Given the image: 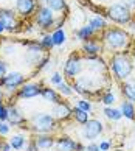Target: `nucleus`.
<instances>
[{
    "label": "nucleus",
    "instance_id": "72a5a7b5",
    "mask_svg": "<svg viewBox=\"0 0 135 151\" xmlns=\"http://www.w3.org/2000/svg\"><path fill=\"white\" fill-rule=\"evenodd\" d=\"M98 147H99V151H110L112 142H110V140H101V142L98 143Z\"/></svg>",
    "mask_w": 135,
    "mask_h": 151
},
{
    "label": "nucleus",
    "instance_id": "58836bf2",
    "mask_svg": "<svg viewBox=\"0 0 135 151\" xmlns=\"http://www.w3.org/2000/svg\"><path fill=\"white\" fill-rule=\"evenodd\" d=\"M123 5H124V6H127L129 9H135V0H123Z\"/></svg>",
    "mask_w": 135,
    "mask_h": 151
},
{
    "label": "nucleus",
    "instance_id": "7c9ffc66",
    "mask_svg": "<svg viewBox=\"0 0 135 151\" xmlns=\"http://www.w3.org/2000/svg\"><path fill=\"white\" fill-rule=\"evenodd\" d=\"M39 44H41V47H42L44 50H51V48L54 47L51 35H45V36L41 39V41H39Z\"/></svg>",
    "mask_w": 135,
    "mask_h": 151
},
{
    "label": "nucleus",
    "instance_id": "c9c22d12",
    "mask_svg": "<svg viewBox=\"0 0 135 151\" xmlns=\"http://www.w3.org/2000/svg\"><path fill=\"white\" fill-rule=\"evenodd\" d=\"M8 73V64L5 63L3 59H0V80Z\"/></svg>",
    "mask_w": 135,
    "mask_h": 151
},
{
    "label": "nucleus",
    "instance_id": "e433bc0d",
    "mask_svg": "<svg viewBox=\"0 0 135 151\" xmlns=\"http://www.w3.org/2000/svg\"><path fill=\"white\" fill-rule=\"evenodd\" d=\"M25 151H39L37 150V147H36V143H34V140H28V143H26V147H25Z\"/></svg>",
    "mask_w": 135,
    "mask_h": 151
},
{
    "label": "nucleus",
    "instance_id": "4468645a",
    "mask_svg": "<svg viewBox=\"0 0 135 151\" xmlns=\"http://www.w3.org/2000/svg\"><path fill=\"white\" fill-rule=\"evenodd\" d=\"M36 147L39 151H48L54 147V142H56V137L53 134H36L33 137Z\"/></svg>",
    "mask_w": 135,
    "mask_h": 151
},
{
    "label": "nucleus",
    "instance_id": "ea45409f",
    "mask_svg": "<svg viewBox=\"0 0 135 151\" xmlns=\"http://www.w3.org/2000/svg\"><path fill=\"white\" fill-rule=\"evenodd\" d=\"M14 50H16V47L13 45V44H9L8 47H5V55H11V53H14Z\"/></svg>",
    "mask_w": 135,
    "mask_h": 151
},
{
    "label": "nucleus",
    "instance_id": "4c0bfd02",
    "mask_svg": "<svg viewBox=\"0 0 135 151\" xmlns=\"http://www.w3.org/2000/svg\"><path fill=\"white\" fill-rule=\"evenodd\" d=\"M86 151H99V147H98V143H95V142H90L87 147H86Z\"/></svg>",
    "mask_w": 135,
    "mask_h": 151
},
{
    "label": "nucleus",
    "instance_id": "412c9836",
    "mask_svg": "<svg viewBox=\"0 0 135 151\" xmlns=\"http://www.w3.org/2000/svg\"><path fill=\"white\" fill-rule=\"evenodd\" d=\"M44 5L48 6L53 13H65L69 8L65 0H44Z\"/></svg>",
    "mask_w": 135,
    "mask_h": 151
},
{
    "label": "nucleus",
    "instance_id": "f8f14e48",
    "mask_svg": "<svg viewBox=\"0 0 135 151\" xmlns=\"http://www.w3.org/2000/svg\"><path fill=\"white\" fill-rule=\"evenodd\" d=\"M71 112H73V109L70 108V104L69 103H65V101H59V103H56L53 106V109H51V115H53V119L56 122H67V120H70L71 119Z\"/></svg>",
    "mask_w": 135,
    "mask_h": 151
},
{
    "label": "nucleus",
    "instance_id": "f03ea898",
    "mask_svg": "<svg viewBox=\"0 0 135 151\" xmlns=\"http://www.w3.org/2000/svg\"><path fill=\"white\" fill-rule=\"evenodd\" d=\"M112 65V72H114V76L116 78L118 81H126L129 80L132 70H134V64L132 61L129 59L124 53H116L112 56L110 61Z\"/></svg>",
    "mask_w": 135,
    "mask_h": 151
},
{
    "label": "nucleus",
    "instance_id": "9d476101",
    "mask_svg": "<svg viewBox=\"0 0 135 151\" xmlns=\"http://www.w3.org/2000/svg\"><path fill=\"white\" fill-rule=\"evenodd\" d=\"M41 91H42L41 83H25V84H22L17 89L16 98L30 100V98H34V97H37V95H41Z\"/></svg>",
    "mask_w": 135,
    "mask_h": 151
},
{
    "label": "nucleus",
    "instance_id": "c85d7f7f",
    "mask_svg": "<svg viewBox=\"0 0 135 151\" xmlns=\"http://www.w3.org/2000/svg\"><path fill=\"white\" fill-rule=\"evenodd\" d=\"M116 101L115 95L112 93V91H106L103 95H101V103L106 104V108H109V106H114V103Z\"/></svg>",
    "mask_w": 135,
    "mask_h": 151
},
{
    "label": "nucleus",
    "instance_id": "39448f33",
    "mask_svg": "<svg viewBox=\"0 0 135 151\" xmlns=\"http://www.w3.org/2000/svg\"><path fill=\"white\" fill-rule=\"evenodd\" d=\"M54 13L45 5H39L34 11V22L42 30H50L54 25Z\"/></svg>",
    "mask_w": 135,
    "mask_h": 151
},
{
    "label": "nucleus",
    "instance_id": "7ed1b4c3",
    "mask_svg": "<svg viewBox=\"0 0 135 151\" xmlns=\"http://www.w3.org/2000/svg\"><path fill=\"white\" fill-rule=\"evenodd\" d=\"M104 42L107 44V47L110 50H121V48H127L131 37H129L127 31L120 30V28H107L104 31Z\"/></svg>",
    "mask_w": 135,
    "mask_h": 151
},
{
    "label": "nucleus",
    "instance_id": "dca6fc26",
    "mask_svg": "<svg viewBox=\"0 0 135 151\" xmlns=\"http://www.w3.org/2000/svg\"><path fill=\"white\" fill-rule=\"evenodd\" d=\"M76 147H78V142L73 140L69 136H61L54 142L56 151H76Z\"/></svg>",
    "mask_w": 135,
    "mask_h": 151
},
{
    "label": "nucleus",
    "instance_id": "473e14b6",
    "mask_svg": "<svg viewBox=\"0 0 135 151\" xmlns=\"http://www.w3.org/2000/svg\"><path fill=\"white\" fill-rule=\"evenodd\" d=\"M9 131H11L9 123H6V122H0V136H8Z\"/></svg>",
    "mask_w": 135,
    "mask_h": 151
},
{
    "label": "nucleus",
    "instance_id": "f704fd0d",
    "mask_svg": "<svg viewBox=\"0 0 135 151\" xmlns=\"http://www.w3.org/2000/svg\"><path fill=\"white\" fill-rule=\"evenodd\" d=\"M61 81H64V78H62V75H61V73H58V72H56V73H53L51 78H50V83H51L53 86L59 84Z\"/></svg>",
    "mask_w": 135,
    "mask_h": 151
},
{
    "label": "nucleus",
    "instance_id": "c03bdc74",
    "mask_svg": "<svg viewBox=\"0 0 135 151\" xmlns=\"http://www.w3.org/2000/svg\"><path fill=\"white\" fill-rule=\"evenodd\" d=\"M115 151H123V150H115Z\"/></svg>",
    "mask_w": 135,
    "mask_h": 151
},
{
    "label": "nucleus",
    "instance_id": "20e7f679",
    "mask_svg": "<svg viewBox=\"0 0 135 151\" xmlns=\"http://www.w3.org/2000/svg\"><path fill=\"white\" fill-rule=\"evenodd\" d=\"M107 16L110 20L116 22V24H123L126 25L132 20V13L127 6H124L123 3H114L112 6L107 9Z\"/></svg>",
    "mask_w": 135,
    "mask_h": 151
},
{
    "label": "nucleus",
    "instance_id": "cd10ccee",
    "mask_svg": "<svg viewBox=\"0 0 135 151\" xmlns=\"http://www.w3.org/2000/svg\"><path fill=\"white\" fill-rule=\"evenodd\" d=\"M89 25L92 27V28L95 31H99V30H104L106 27H107V24H106V20L101 17V16H95V17H92L89 20Z\"/></svg>",
    "mask_w": 135,
    "mask_h": 151
},
{
    "label": "nucleus",
    "instance_id": "c756f323",
    "mask_svg": "<svg viewBox=\"0 0 135 151\" xmlns=\"http://www.w3.org/2000/svg\"><path fill=\"white\" fill-rule=\"evenodd\" d=\"M75 106H76V108H79L81 111H86L87 114L92 112V101H89V100H86V98H78Z\"/></svg>",
    "mask_w": 135,
    "mask_h": 151
},
{
    "label": "nucleus",
    "instance_id": "4be33fe9",
    "mask_svg": "<svg viewBox=\"0 0 135 151\" xmlns=\"http://www.w3.org/2000/svg\"><path fill=\"white\" fill-rule=\"evenodd\" d=\"M121 115L127 120H135V106L132 101H123L121 103Z\"/></svg>",
    "mask_w": 135,
    "mask_h": 151
},
{
    "label": "nucleus",
    "instance_id": "b1692460",
    "mask_svg": "<svg viewBox=\"0 0 135 151\" xmlns=\"http://www.w3.org/2000/svg\"><path fill=\"white\" fill-rule=\"evenodd\" d=\"M93 35H95V30H93L89 24H87V25H84V27H81V28L76 31L78 39H81L82 42H84V41H89V39H92Z\"/></svg>",
    "mask_w": 135,
    "mask_h": 151
},
{
    "label": "nucleus",
    "instance_id": "bb28decb",
    "mask_svg": "<svg viewBox=\"0 0 135 151\" xmlns=\"http://www.w3.org/2000/svg\"><path fill=\"white\" fill-rule=\"evenodd\" d=\"M54 89L58 91L59 95H64V97H71V95H73V87L67 81H61L59 84L54 86Z\"/></svg>",
    "mask_w": 135,
    "mask_h": 151
},
{
    "label": "nucleus",
    "instance_id": "ddd939ff",
    "mask_svg": "<svg viewBox=\"0 0 135 151\" xmlns=\"http://www.w3.org/2000/svg\"><path fill=\"white\" fill-rule=\"evenodd\" d=\"M6 122L9 123V126H20L22 129H28V128L25 126L26 119L22 115V112L19 111L17 106H14V104L8 106V120Z\"/></svg>",
    "mask_w": 135,
    "mask_h": 151
},
{
    "label": "nucleus",
    "instance_id": "aec40b11",
    "mask_svg": "<svg viewBox=\"0 0 135 151\" xmlns=\"http://www.w3.org/2000/svg\"><path fill=\"white\" fill-rule=\"evenodd\" d=\"M123 95L129 100V101H135V78L132 80H126L121 86Z\"/></svg>",
    "mask_w": 135,
    "mask_h": 151
},
{
    "label": "nucleus",
    "instance_id": "1a4fd4ad",
    "mask_svg": "<svg viewBox=\"0 0 135 151\" xmlns=\"http://www.w3.org/2000/svg\"><path fill=\"white\" fill-rule=\"evenodd\" d=\"M81 70H82V59L76 55H71L64 65V76L69 78V80H75L81 73Z\"/></svg>",
    "mask_w": 135,
    "mask_h": 151
},
{
    "label": "nucleus",
    "instance_id": "6ab92c4d",
    "mask_svg": "<svg viewBox=\"0 0 135 151\" xmlns=\"http://www.w3.org/2000/svg\"><path fill=\"white\" fill-rule=\"evenodd\" d=\"M41 95H42V98L45 100V101H48V103H59L61 101V95L58 93V91L53 87H48V86H42V91H41Z\"/></svg>",
    "mask_w": 135,
    "mask_h": 151
},
{
    "label": "nucleus",
    "instance_id": "423d86ee",
    "mask_svg": "<svg viewBox=\"0 0 135 151\" xmlns=\"http://www.w3.org/2000/svg\"><path fill=\"white\" fill-rule=\"evenodd\" d=\"M25 75L20 72H8L6 75L2 78V87L8 93H14L17 92V89L25 84Z\"/></svg>",
    "mask_w": 135,
    "mask_h": 151
},
{
    "label": "nucleus",
    "instance_id": "6e6552de",
    "mask_svg": "<svg viewBox=\"0 0 135 151\" xmlns=\"http://www.w3.org/2000/svg\"><path fill=\"white\" fill-rule=\"evenodd\" d=\"M44 48L37 42H26V52H25V63L28 65H39V63L44 59Z\"/></svg>",
    "mask_w": 135,
    "mask_h": 151
},
{
    "label": "nucleus",
    "instance_id": "f257e3e1",
    "mask_svg": "<svg viewBox=\"0 0 135 151\" xmlns=\"http://www.w3.org/2000/svg\"><path fill=\"white\" fill-rule=\"evenodd\" d=\"M30 123V131L34 134H51L58 129V122L53 119L51 114L47 112H39L33 115Z\"/></svg>",
    "mask_w": 135,
    "mask_h": 151
},
{
    "label": "nucleus",
    "instance_id": "2f4dec72",
    "mask_svg": "<svg viewBox=\"0 0 135 151\" xmlns=\"http://www.w3.org/2000/svg\"><path fill=\"white\" fill-rule=\"evenodd\" d=\"M8 120V106L5 103H0V122Z\"/></svg>",
    "mask_w": 135,
    "mask_h": 151
},
{
    "label": "nucleus",
    "instance_id": "a878e982",
    "mask_svg": "<svg viewBox=\"0 0 135 151\" xmlns=\"http://www.w3.org/2000/svg\"><path fill=\"white\" fill-rule=\"evenodd\" d=\"M51 37H53V44H54V45L61 47V45H64V44H65L67 35H65V31L62 28H58V30H54L51 33Z\"/></svg>",
    "mask_w": 135,
    "mask_h": 151
},
{
    "label": "nucleus",
    "instance_id": "5701e85b",
    "mask_svg": "<svg viewBox=\"0 0 135 151\" xmlns=\"http://www.w3.org/2000/svg\"><path fill=\"white\" fill-rule=\"evenodd\" d=\"M71 119H75L76 123H79V125H84V123H87V120L90 119V114H87L86 111H81L79 108H73V112H71Z\"/></svg>",
    "mask_w": 135,
    "mask_h": 151
},
{
    "label": "nucleus",
    "instance_id": "2eb2a0df",
    "mask_svg": "<svg viewBox=\"0 0 135 151\" xmlns=\"http://www.w3.org/2000/svg\"><path fill=\"white\" fill-rule=\"evenodd\" d=\"M16 11L22 17H30L36 11V0H16Z\"/></svg>",
    "mask_w": 135,
    "mask_h": 151
},
{
    "label": "nucleus",
    "instance_id": "a211bd4d",
    "mask_svg": "<svg viewBox=\"0 0 135 151\" xmlns=\"http://www.w3.org/2000/svg\"><path fill=\"white\" fill-rule=\"evenodd\" d=\"M9 147L11 150H14V151H20V150H24L26 147V143H28V139L24 136V134H13V136L9 137Z\"/></svg>",
    "mask_w": 135,
    "mask_h": 151
},
{
    "label": "nucleus",
    "instance_id": "79ce46f5",
    "mask_svg": "<svg viewBox=\"0 0 135 151\" xmlns=\"http://www.w3.org/2000/svg\"><path fill=\"white\" fill-rule=\"evenodd\" d=\"M3 31H5V27H3V24H2V22H0V35H2Z\"/></svg>",
    "mask_w": 135,
    "mask_h": 151
},
{
    "label": "nucleus",
    "instance_id": "f3484780",
    "mask_svg": "<svg viewBox=\"0 0 135 151\" xmlns=\"http://www.w3.org/2000/svg\"><path fill=\"white\" fill-rule=\"evenodd\" d=\"M82 50L86 52V56H96L101 53V44L95 39H89L82 42Z\"/></svg>",
    "mask_w": 135,
    "mask_h": 151
},
{
    "label": "nucleus",
    "instance_id": "9b49d317",
    "mask_svg": "<svg viewBox=\"0 0 135 151\" xmlns=\"http://www.w3.org/2000/svg\"><path fill=\"white\" fill-rule=\"evenodd\" d=\"M0 22L5 27V31H16L19 27V20L16 17V13L13 9L0 8Z\"/></svg>",
    "mask_w": 135,
    "mask_h": 151
},
{
    "label": "nucleus",
    "instance_id": "393cba45",
    "mask_svg": "<svg viewBox=\"0 0 135 151\" xmlns=\"http://www.w3.org/2000/svg\"><path fill=\"white\" fill-rule=\"evenodd\" d=\"M103 112H104V115H106V119H109L110 122H118V120L123 119L121 111L116 109V108H112V106H109V108H104Z\"/></svg>",
    "mask_w": 135,
    "mask_h": 151
},
{
    "label": "nucleus",
    "instance_id": "37998d69",
    "mask_svg": "<svg viewBox=\"0 0 135 151\" xmlns=\"http://www.w3.org/2000/svg\"><path fill=\"white\" fill-rule=\"evenodd\" d=\"M2 145H3V140H0V148H2Z\"/></svg>",
    "mask_w": 135,
    "mask_h": 151
},
{
    "label": "nucleus",
    "instance_id": "0eeeda50",
    "mask_svg": "<svg viewBox=\"0 0 135 151\" xmlns=\"http://www.w3.org/2000/svg\"><path fill=\"white\" fill-rule=\"evenodd\" d=\"M103 131H104V125L98 119H89L87 123L82 125V137L89 142H93L96 137H99Z\"/></svg>",
    "mask_w": 135,
    "mask_h": 151
},
{
    "label": "nucleus",
    "instance_id": "a19ab883",
    "mask_svg": "<svg viewBox=\"0 0 135 151\" xmlns=\"http://www.w3.org/2000/svg\"><path fill=\"white\" fill-rule=\"evenodd\" d=\"M0 151H13V150H11V147H9V143H8V142H3V145H2V148H0Z\"/></svg>",
    "mask_w": 135,
    "mask_h": 151
}]
</instances>
